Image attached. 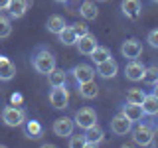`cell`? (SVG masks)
<instances>
[{
    "instance_id": "1",
    "label": "cell",
    "mask_w": 158,
    "mask_h": 148,
    "mask_svg": "<svg viewBox=\"0 0 158 148\" xmlns=\"http://www.w3.org/2000/svg\"><path fill=\"white\" fill-rule=\"evenodd\" d=\"M158 130V121H138V125L135 128H131L132 132V140H135V144L138 146H148L154 142V134Z\"/></svg>"
},
{
    "instance_id": "2",
    "label": "cell",
    "mask_w": 158,
    "mask_h": 148,
    "mask_svg": "<svg viewBox=\"0 0 158 148\" xmlns=\"http://www.w3.org/2000/svg\"><path fill=\"white\" fill-rule=\"evenodd\" d=\"M32 65L38 73L48 75V73H52L53 69H56V56H53L48 47H40L32 57Z\"/></svg>"
},
{
    "instance_id": "3",
    "label": "cell",
    "mask_w": 158,
    "mask_h": 148,
    "mask_svg": "<svg viewBox=\"0 0 158 148\" xmlns=\"http://www.w3.org/2000/svg\"><path fill=\"white\" fill-rule=\"evenodd\" d=\"M2 121L6 126H20L26 121V113H24V109L16 105H8L2 109Z\"/></svg>"
},
{
    "instance_id": "4",
    "label": "cell",
    "mask_w": 158,
    "mask_h": 148,
    "mask_svg": "<svg viewBox=\"0 0 158 148\" xmlns=\"http://www.w3.org/2000/svg\"><path fill=\"white\" fill-rule=\"evenodd\" d=\"M73 122H75V126H79V128L85 130V128L97 125V113L93 111V109H89V107H83V109H79V111L75 113Z\"/></svg>"
},
{
    "instance_id": "5",
    "label": "cell",
    "mask_w": 158,
    "mask_h": 148,
    "mask_svg": "<svg viewBox=\"0 0 158 148\" xmlns=\"http://www.w3.org/2000/svg\"><path fill=\"white\" fill-rule=\"evenodd\" d=\"M53 134L56 136H61V138H69L73 134V128H75V122H73V118L69 117H59L53 121Z\"/></svg>"
},
{
    "instance_id": "6",
    "label": "cell",
    "mask_w": 158,
    "mask_h": 148,
    "mask_svg": "<svg viewBox=\"0 0 158 148\" xmlns=\"http://www.w3.org/2000/svg\"><path fill=\"white\" fill-rule=\"evenodd\" d=\"M142 53V42L136 38H131L127 42H123L121 46V56L125 59H138Z\"/></svg>"
},
{
    "instance_id": "7",
    "label": "cell",
    "mask_w": 158,
    "mask_h": 148,
    "mask_svg": "<svg viewBox=\"0 0 158 148\" xmlns=\"http://www.w3.org/2000/svg\"><path fill=\"white\" fill-rule=\"evenodd\" d=\"M144 69H146V65L142 61H138V59H128L127 65H125V77L128 81H142Z\"/></svg>"
},
{
    "instance_id": "8",
    "label": "cell",
    "mask_w": 158,
    "mask_h": 148,
    "mask_svg": "<svg viewBox=\"0 0 158 148\" xmlns=\"http://www.w3.org/2000/svg\"><path fill=\"white\" fill-rule=\"evenodd\" d=\"M49 103H52L53 109H59V111L67 107L69 95H67L65 85H61V87H52V91H49Z\"/></svg>"
},
{
    "instance_id": "9",
    "label": "cell",
    "mask_w": 158,
    "mask_h": 148,
    "mask_svg": "<svg viewBox=\"0 0 158 148\" xmlns=\"http://www.w3.org/2000/svg\"><path fill=\"white\" fill-rule=\"evenodd\" d=\"M75 46H77V49H79L81 56H91V51L99 46V43H97V38L93 36L91 32H87V34H83V36L77 38Z\"/></svg>"
},
{
    "instance_id": "10",
    "label": "cell",
    "mask_w": 158,
    "mask_h": 148,
    "mask_svg": "<svg viewBox=\"0 0 158 148\" xmlns=\"http://www.w3.org/2000/svg\"><path fill=\"white\" fill-rule=\"evenodd\" d=\"M131 128H132V122L128 121V118L123 115V113H118V115L111 121V130L115 132L117 136H125L131 132Z\"/></svg>"
},
{
    "instance_id": "11",
    "label": "cell",
    "mask_w": 158,
    "mask_h": 148,
    "mask_svg": "<svg viewBox=\"0 0 158 148\" xmlns=\"http://www.w3.org/2000/svg\"><path fill=\"white\" fill-rule=\"evenodd\" d=\"M73 73V79H75L77 83H85V81H91V79H95V69L91 65H87V63H79L71 69Z\"/></svg>"
},
{
    "instance_id": "12",
    "label": "cell",
    "mask_w": 158,
    "mask_h": 148,
    "mask_svg": "<svg viewBox=\"0 0 158 148\" xmlns=\"http://www.w3.org/2000/svg\"><path fill=\"white\" fill-rule=\"evenodd\" d=\"M117 71H118V63L113 57L97 63V73H99V77H103V79H113L117 75Z\"/></svg>"
},
{
    "instance_id": "13",
    "label": "cell",
    "mask_w": 158,
    "mask_h": 148,
    "mask_svg": "<svg viewBox=\"0 0 158 148\" xmlns=\"http://www.w3.org/2000/svg\"><path fill=\"white\" fill-rule=\"evenodd\" d=\"M83 136H85V146H99L103 142V138H105V132H103L101 126L93 125V126L85 128V134Z\"/></svg>"
},
{
    "instance_id": "14",
    "label": "cell",
    "mask_w": 158,
    "mask_h": 148,
    "mask_svg": "<svg viewBox=\"0 0 158 148\" xmlns=\"http://www.w3.org/2000/svg\"><path fill=\"white\" fill-rule=\"evenodd\" d=\"M121 113L132 122V125L144 118V111H142V105H135V103H127V105L123 107V111H121Z\"/></svg>"
},
{
    "instance_id": "15",
    "label": "cell",
    "mask_w": 158,
    "mask_h": 148,
    "mask_svg": "<svg viewBox=\"0 0 158 148\" xmlns=\"http://www.w3.org/2000/svg\"><path fill=\"white\" fill-rule=\"evenodd\" d=\"M121 10H123V16H127L128 20H136L138 16H140L142 6H140L138 0H123Z\"/></svg>"
},
{
    "instance_id": "16",
    "label": "cell",
    "mask_w": 158,
    "mask_h": 148,
    "mask_svg": "<svg viewBox=\"0 0 158 148\" xmlns=\"http://www.w3.org/2000/svg\"><path fill=\"white\" fill-rule=\"evenodd\" d=\"M16 75V65L8 57H0V81H10Z\"/></svg>"
},
{
    "instance_id": "17",
    "label": "cell",
    "mask_w": 158,
    "mask_h": 148,
    "mask_svg": "<svg viewBox=\"0 0 158 148\" xmlns=\"http://www.w3.org/2000/svg\"><path fill=\"white\" fill-rule=\"evenodd\" d=\"M30 6V2L28 0H10V4H8V14H10V18H22L24 14H26V10Z\"/></svg>"
},
{
    "instance_id": "18",
    "label": "cell",
    "mask_w": 158,
    "mask_h": 148,
    "mask_svg": "<svg viewBox=\"0 0 158 148\" xmlns=\"http://www.w3.org/2000/svg\"><path fill=\"white\" fill-rule=\"evenodd\" d=\"M142 111H144V115H148V117L158 115V97L154 95V93H146V95H144Z\"/></svg>"
},
{
    "instance_id": "19",
    "label": "cell",
    "mask_w": 158,
    "mask_h": 148,
    "mask_svg": "<svg viewBox=\"0 0 158 148\" xmlns=\"http://www.w3.org/2000/svg\"><path fill=\"white\" fill-rule=\"evenodd\" d=\"M79 97H83V99H95L99 95V87H97V83L93 81H85V83H79Z\"/></svg>"
},
{
    "instance_id": "20",
    "label": "cell",
    "mask_w": 158,
    "mask_h": 148,
    "mask_svg": "<svg viewBox=\"0 0 158 148\" xmlns=\"http://www.w3.org/2000/svg\"><path fill=\"white\" fill-rule=\"evenodd\" d=\"M42 134H44V128L40 125V121H26V125H24V136L36 140Z\"/></svg>"
},
{
    "instance_id": "21",
    "label": "cell",
    "mask_w": 158,
    "mask_h": 148,
    "mask_svg": "<svg viewBox=\"0 0 158 148\" xmlns=\"http://www.w3.org/2000/svg\"><path fill=\"white\" fill-rule=\"evenodd\" d=\"M79 14H81L85 20H95L99 16V10H97V4L93 0H83L81 6H79Z\"/></svg>"
},
{
    "instance_id": "22",
    "label": "cell",
    "mask_w": 158,
    "mask_h": 148,
    "mask_svg": "<svg viewBox=\"0 0 158 148\" xmlns=\"http://www.w3.org/2000/svg\"><path fill=\"white\" fill-rule=\"evenodd\" d=\"M65 26H67V24H65V20H63V16H57V14L49 16L48 18V24H46L48 32H52V34H59Z\"/></svg>"
},
{
    "instance_id": "23",
    "label": "cell",
    "mask_w": 158,
    "mask_h": 148,
    "mask_svg": "<svg viewBox=\"0 0 158 148\" xmlns=\"http://www.w3.org/2000/svg\"><path fill=\"white\" fill-rule=\"evenodd\" d=\"M89 57H91V61L97 65V63L105 61V59L113 57V56H111V49H109V47H105V46H97V47L91 51V56H89Z\"/></svg>"
},
{
    "instance_id": "24",
    "label": "cell",
    "mask_w": 158,
    "mask_h": 148,
    "mask_svg": "<svg viewBox=\"0 0 158 148\" xmlns=\"http://www.w3.org/2000/svg\"><path fill=\"white\" fill-rule=\"evenodd\" d=\"M57 36H59V42L63 46H75V42H77V34L71 30V26H65Z\"/></svg>"
},
{
    "instance_id": "25",
    "label": "cell",
    "mask_w": 158,
    "mask_h": 148,
    "mask_svg": "<svg viewBox=\"0 0 158 148\" xmlns=\"http://www.w3.org/2000/svg\"><path fill=\"white\" fill-rule=\"evenodd\" d=\"M48 81H49V85H52V87H61V85H65V71L56 67L52 73H48Z\"/></svg>"
},
{
    "instance_id": "26",
    "label": "cell",
    "mask_w": 158,
    "mask_h": 148,
    "mask_svg": "<svg viewBox=\"0 0 158 148\" xmlns=\"http://www.w3.org/2000/svg\"><path fill=\"white\" fill-rule=\"evenodd\" d=\"M144 95L146 93L142 91V89H131V91L127 93V103H135V105H142V101H144Z\"/></svg>"
},
{
    "instance_id": "27",
    "label": "cell",
    "mask_w": 158,
    "mask_h": 148,
    "mask_svg": "<svg viewBox=\"0 0 158 148\" xmlns=\"http://www.w3.org/2000/svg\"><path fill=\"white\" fill-rule=\"evenodd\" d=\"M10 34H12V24H10V18L0 14V39L8 38Z\"/></svg>"
},
{
    "instance_id": "28",
    "label": "cell",
    "mask_w": 158,
    "mask_h": 148,
    "mask_svg": "<svg viewBox=\"0 0 158 148\" xmlns=\"http://www.w3.org/2000/svg\"><path fill=\"white\" fill-rule=\"evenodd\" d=\"M144 79L146 83H150V85H154V83L158 81V65L154 63V65H148L146 69H144Z\"/></svg>"
},
{
    "instance_id": "29",
    "label": "cell",
    "mask_w": 158,
    "mask_h": 148,
    "mask_svg": "<svg viewBox=\"0 0 158 148\" xmlns=\"http://www.w3.org/2000/svg\"><path fill=\"white\" fill-rule=\"evenodd\" d=\"M85 146V136L83 134H77V136H69V148H81Z\"/></svg>"
},
{
    "instance_id": "30",
    "label": "cell",
    "mask_w": 158,
    "mask_h": 148,
    "mask_svg": "<svg viewBox=\"0 0 158 148\" xmlns=\"http://www.w3.org/2000/svg\"><path fill=\"white\" fill-rule=\"evenodd\" d=\"M71 30L77 34V38H79V36H83V34L89 32V26L85 22H75V24H71Z\"/></svg>"
},
{
    "instance_id": "31",
    "label": "cell",
    "mask_w": 158,
    "mask_h": 148,
    "mask_svg": "<svg viewBox=\"0 0 158 148\" xmlns=\"http://www.w3.org/2000/svg\"><path fill=\"white\" fill-rule=\"evenodd\" d=\"M146 42H148V46H150V47L158 49V28H156V30H150V32H148Z\"/></svg>"
},
{
    "instance_id": "32",
    "label": "cell",
    "mask_w": 158,
    "mask_h": 148,
    "mask_svg": "<svg viewBox=\"0 0 158 148\" xmlns=\"http://www.w3.org/2000/svg\"><path fill=\"white\" fill-rule=\"evenodd\" d=\"M10 101H12V105H20V103H22L24 101V97L22 95H20V93H12V97H10Z\"/></svg>"
},
{
    "instance_id": "33",
    "label": "cell",
    "mask_w": 158,
    "mask_h": 148,
    "mask_svg": "<svg viewBox=\"0 0 158 148\" xmlns=\"http://www.w3.org/2000/svg\"><path fill=\"white\" fill-rule=\"evenodd\" d=\"M10 4V0H0V10H6Z\"/></svg>"
},
{
    "instance_id": "34",
    "label": "cell",
    "mask_w": 158,
    "mask_h": 148,
    "mask_svg": "<svg viewBox=\"0 0 158 148\" xmlns=\"http://www.w3.org/2000/svg\"><path fill=\"white\" fill-rule=\"evenodd\" d=\"M152 93H154V95H156V97H158V81H156V83H154V91H152Z\"/></svg>"
},
{
    "instance_id": "35",
    "label": "cell",
    "mask_w": 158,
    "mask_h": 148,
    "mask_svg": "<svg viewBox=\"0 0 158 148\" xmlns=\"http://www.w3.org/2000/svg\"><path fill=\"white\" fill-rule=\"evenodd\" d=\"M53 2H59V4H67L69 0H53Z\"/></svg>"
},
{
    "instance_id": "36",
    "label": "cell",
    "mask_w": 158,
    "mask_h": 148,
    "mask_svg": "<svg viewBox=\"0 0 158 148\" xmlns=\"http://www.w3.org/2000/svg\"><path fill=\"white\" fill-rule=\"evenodd\" d=\"M97 2H107V0H97Z\"/></svg>"
},
{
    "instance_id": "37",
    "label": "cell",
    "mask_w": 158,
    "mask_h": 148,
    "mask_svg": "<svg viewBox=\"0 0 158 148\" xmlns=\"http://www.w3.org/2000/svg\"><path fill=\"white\" fill-rule=\"evenodd\" d=\"M152 2H158V0H152Z\"/></svg>"
},
{
    "instance_id": "38",
    "label": "cell",
    "mask_w": 158,
    "mask_h": 148,
    "mask_svg": "<svg viewBox=\"0 0 158 148\" xmlns=\"http://www.w3.org/2000/svg\"><path fill=\"white\" fill-rule=\"evenodd\" d=\"M0 57H2V56H0Z\"/></svg>"
}]
</instances>
